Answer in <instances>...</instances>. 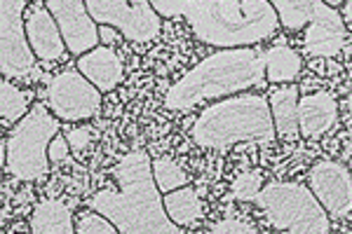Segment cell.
Instances as JSON below:
<instances>
[{
  "label": "cell",
  "mask_w": 352,
  "mask_h": 234,
  "mask_svg": "<svg viewBox=\"0 0 352 234\" xmlns=\"http://www.w3.org/2000/svg\"><path fill=\"white\" fill-rule=\"evenodd\" d=\"M153 10L162 16H186L202 43L226 49L256 45L280 26L268 0H155Z\"/></svg>",
  "instance_id": "6da1fadb"
},
{
  "label": "cell",
  "mask_w": 352,
  "mask_h": 234,
  "mask_svg": "<svg viewBox=\"0 0 352 234\" xmlns=\"http://www.w3.org/2000/svg\"><path fill=\"white\" fill-rule=\"evenodd\" d=\"M113 176L118 190H101L89 202L96 213L109 218L120 234H181V227L164 211L153 178V162L144 150L127 152Z\"/></svg>",
  "instance_id": "7a4b0ae2"
},
{
  "label": "cell",
  "mask_w": 352,
  "mask_h": 234,
  "mask_svg": "<svg viewBox=\"0 0 352 234\" xmlns=\"http://www.w3.org/2000/svg\"><path fill=\"white\" fill-rule=\"evenodd\" d=\"M265 82V52L256 47L221 49L190 68L172 89L164 106L169 110H190L202 101L223 99Z\"/></svg>",
  "instance_id": "3957f363"
},
{
  "label": "cell",
  "mask_w": 352,
  "mask_h": 234,
  "mask_svg": "<svg viewBox=\"0 0 352 234\" xmlns=\"http://www.w3.org/2000/svg\"><path fill=\"white\" fill-rule=\"evenodd\" d=\"M197 145L223 150L235 143H272L277 136L270 104L263 96H232L202 110L190 129Z\"/></svg>",
  "instance_id": "277c9868"
},
{
  "label": "cell",
  "mask_w": 352,
  "mask_h": 234,
  "mask_svg": "<svg viewBox=\"0 0 352 234\" xmlns=\"http://www.w3.org/2000/svg\"><path fill=\"white\" fill-rule=\"evenodd\" d=\"M56 134L59 122L47 106H33L3 143V159L10 174L19 180H41L50 169V145Z\"/></svg>",
  "instance_id": "5b68a950"
},
{
  "label": "cell",
  "mask_w": 352,
  "mask_h": 234,
  "mask_svg": "<svg viewBox=\"0 0 352 234\" xmlns=\"http://www.w3.org/2000/svg\"><path fill=\"white\" fill-rule=\"evenodd\" d=\"M256 204L272 227L285 234H329V215L312 190L298 183H270Z\"/></svg>",
  "instance_id": "8992f818"
},
{
  "label": "cell",
  "mask_w": 352,
  "mask_h": 234,
  "mask_svg": "<svg viewBox=\"0 0 352 234\" xmlns=\"http://www.w3.org/2000/svg\"><path fill=\"white\" fill-rule=\"evenodd\" d=\"M287 31L305 28L303 47L310 56H336L345 47V21L343 14L331 10L322 0H275L272 3Z\"/></svg>",
  "instance_id": "52a82bcc"
},
{
  "label": "cell",
  "mask_w": 352,
  "mask_h": 234,
  "mask_svg": "<svg viewBox=\"0 0 352 234\" xmlns=\"http://www.w3.org/2000/svg\"><path fill=\"white\" fill-rule=\"evenodd\" d=\"M24 0L0 3V71L5 80H28L36 73V59L26 36Z\"/></svg>",
  "instance_id": "ba28073f"
},
{
  "label": "cell",
  "mask_w": 352,
  "mask_h": 234,
  "mask_svg": "<svg viewBox=\"0 0 352 234\" xmlns=\"http://www.w3.org/2000/svg\"><path fill=\"white\" fill-rule=\"evenodd\" d=\"M85 5L94 21L118 28L132 43H151L160 33V14L146 0H89Z\"/></svg>",
  "instance_id": "9c48e42d"
},
{
  "label": "cell",
  "mask_w": 352,
  "mask_h": 234,
  "mask_svg": "<svg viewBox=\"0 0 352 234\" xmlns=\"http://www.w3.org/2000/svg\"><path fill=\"white\" fill-rule=\"evenodd\" d=\"M47 106L59 119H89L101 106V91L82 73L64 71L47 84Z\"/></svg>",
  "instance_id": "30bf717a"
},
{
  "label": "cell",
  "mask_w": 352,
  "mask_h": 234,
  "mask_svg": "<svg viewBox=\"0 0 352 234\" xmlns=\"http://www.w3.org/2000/svg\"><path fill=\"white\" fill-rule=\"evenodd\" d=\"M45 8L52 12L56 26L61 31V38L66 43V49H71L78 56H85L96 49L99 26L89 16L87 5L80 3V0H47Z\"/></svg>",
  "instance_id": "8fae6325"
},
{
  "label": "cell",
  "mask_w": 352,
  "mask_h": 234,
  "mask_svg": "<svg viewBox=\"0 0 352 234\" xmlns=\"http://www.w3.org/2000/svg\"><path fill=\"white\" fill-rule=\"evenodd\" d=\"M312 195L333 218H345L352 211V174L338 162L315 164L308 174Z\"/></svg>",
  "instance_id": "7c38bea8"
},
{
  "label": "cell",
  "mask_w": 352,
  "mask_h": 234,
  "mask_svg": "<svg viewBox=\"0 0 352 234\" xmlns=\"http://www.w3.org/2000/svg\"><path fill=\"white\" fill-rule=\"evenodd\" d=\"M26 36L28 43H31L33 54L43 61H56L66 52V43L61 38V31L47 8L31 10V14L26 16Z\"/></svg>",
  "instance_id": "4fadbf2b"
},
{
  "label": "cell",
  "mask_w": 352,
  "mask_h": 234,
  "mask_svg": "<svg viewBox=\"0 0 352 234\" xmlns=\"http://www.w3.org/2000/svg\"><path fill=\"white\" fill-rule=\"evenodd\" d=\"M338 106L329 91H315L298 101V129L303 136H322L336 122Z\"/></svg>",
  "instance_id": "5bb4252c"
},
{
  "label": "cell",
  "mask_w": 352,
  "mask_h": 234,
  "mask_svg": "<svg viewBox=\"0 0 352 234\" xmlns=\"http://www.w3.org/2000/svg\"><path fill=\"white\" fill-rule=\"evenodd\" d=\"M78 68L99 91H111L122 80V61L111 47H96L92 52L80 56Z\"/></svg>",
  "instance_id": "9a60e30c"
},
{
  "label": "cell",
  "mask_w": 352,
  "mask_h": 234,
  "mask_svg": "<svg viewBox=\"0 0 352 234\" xmlns=\"http://www.w3.org/2000/svg\"><path fill=\"white\" fill-rule=\"evenodd\" d=\"M298 89L296 87H282L270 94V113L275 131L285 139H296L300 134L298 129Z\"/></svg>",
  "instance_id": "2e32d148"
},
{
  "label": "cell",
  "mask_w": 352,
  "mask_h": 234,
  "mask_svg": "<svg viewBox=\"0 0 352 234\" xmlns=\"http://www.w3.org/2000/svg\"><path fill=\"white\" fill-rule=\"evenodd\" d=\"M31 230L33 234H78L71 211L59 199H45L33 209Z\"/></svg>",
  "instance_id": "e0dca14e"
},
{
  "label": "cell",
  "mask_w": 352,
  "mask_h": 234,
  "mask_svg": "<svg viewBox=\"0 0 352 234\" xmlns=\"http://www.w3.org/2000/svg\"><path fill=\"white\" fill-rule=\"evenodd\" d=\"M164 211L174 225H192L202 215V202L192 187H179L174 192H167L162 197Z\"/></svg>",
  "instance_id": "ac0fdd59"
},
{
  "label": "cell",
  "mask_w": 352,
  "mask_h": 234,
  "mask_svg": "<svg viewBox=\"0 0 352 234\" xmlns=\"http://www.w3.org/2000/svg\"><path fill=\"white\" fill-rule=\"evenodd\" d=\"M300 71V56L287 45H277L265 52V80L270 82H292Z\"/></svg>",
  "instance_id": "d6986e66"
},
{
  "label": "cell",
  "mask_w": 352,
  "mask_h": 234,
  "mask_svg": "<svg viewBox=\"0 0 352 234\" xmlns=\"http://www.w3.org/2000/svg\"><path fill=\"white\" fill-rule=\"evenodd\" d=\"M0 115H3V124L21 122L28 115V94L10 80L0 82Z\"/></svg>",
  "instance_id": "ffe728a7"
},
{
  "label": "cell",
  "mask_w": 352,
  "mask_h": 234,
  "mask_svg": "<svg viewBox=\"0 0 352 234\" xmlns=\"http://www.w3.org/2000/svg\"><path fill=\"white\" fill-rule=\"evenodd\" d=\"M153 178H155V185L160 192H174L179 187H186V174L174 159H155L153 162Z\"/></svg>",
  "instance_id": "44dd1931"
},
{
  "label": "cell",
  "mask_w": 352,
  "mask_h": 234,
  "mask_svg": "<svg viewBox=\"0 0 352 234\" xmlns=\"http://www.w3.org/2000/svg\"><path fill=\"white\" fill-rule=\"evenodd\" d=\"M263 190V176L258 171H247V174H240L230 185V195L237 199V202H256V197Z\"/></svg>",
  "instance_id": "7402d4cb"
},
{
  "label": "cell",
  "mask_w": 352,
  "mask_h": 234,
  "mask_svg": "<svg viewBox=\"0 0 352 234\" xmlns=\"http://www.w3.org/2000/svg\"><path fill=\"white\" fill-rule=\"evenodd\" d=\"M76 232L78 234H120V230H118L116 225L104 218L101 213H80L78 215V222H76Z\"/></svg>",
  "instance_id": "603a6c76"
},
{
  "label": "cell",
  "mask_w": 352,
  "mask_h": 234,
  "mask_svg": "<svg viewBox=\"0 0 352 234\" xmlns=\"http://www.w3.org/2000/svg\"><path fill=\"white\" fill-rule=\"evenodd\" d=\"M212 234H258L254 230L252 225H247V222L242 220H235V218H228V220H221L214 225Z\"/></svg>",
  "instance_id": "cb8c5ba5"
},
{
  "label": "cell",
  "mask_w": 352,
  "mask_h": 234,
  "mask_svg": "<svg viewBox=\"0 0 352 234\" xmlns=\"http://www.w3.org/2000/svg\"><path fill=\"white\" fill-rule=\"evenodd\" d=\"M92 136H94V134H92V129H89V127H76V129L68 131L66 141H68V145H71L73 150H82V148H87V145H89Z\"/></svg>",
  "instance_id": "d4e9b609"
},
{
  "label": "cell",
  "mask_w": 352,
  "mask_h": 234,
  "mask_svg": "<svg viewBox=\"0 0 352 234\" xmlns=\"http://www.w3.org/2000/svg\"><path fill=\"white\" fill-rule=\"evenodd\" d=\"M66 157H68V141L56 136L52 141V145H50V159H52V162H64Z\"/></svg>",
  "instance_id": "484cf974"
},
{
  "label": "cell",
  "mask_w": 352,
  "mask_h": 234,
  "mask_svg": "<svg viewBox=\"0 0 352 234\" xmlns=\"http://www.w3.org/2000/svg\"><path fill=\"white\" fill-rule=\"evenodd\" d=\"M99 38L104 40L106 47H109V45L116 43V28H111V26H101V28H99Z\"/></svg>",
  "instance_id": "4316f807"
},
{
  "label": "cell",
  "mask_w": 352,
  "mask_h": 234,
  "mask_svg": "<svg viewBox=\"0 0 352 234\" xmlns=\"http://www.w3.org/2000/svg\"><path fill=\"white\" fill-rule=\"evenodd\" d=\"M343 19L352 26V0H350V3H345V5H343Z\"/></svg>",
  "instance_id": "83f0119b"
},
{
  "label": "cell",
  "mask_w": 352,
  "mask_h": 234,
  "mask_svg": "<svg viewBox=\"0 0 352 234\" xmlns=\"http://www.w3.org/2000/svg\"><path fill=\"white\" fill-rule=\"evenodd\" d=\"M348 110L352 113V91H350V94H348Z\"/></svg>",
  "instance_id": "f1b7e54d"
}]
</instances>
